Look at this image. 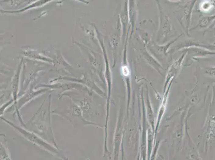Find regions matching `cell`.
<instances>
[{
  "instance_id": "6da1fadb",
  "label": "cell",
  "mask_w": 215,
  "mask_h": 160,
  "mask_svg": "<svg viewBox=\"0 0 215 160\" xmlns=\"http://www.w3.org/2000/svg\"><path fill=\"white\" fill-rule=\"evenodd\" d=\"M5 121L9 124L11 127H13L15 130L16 131L19 133L21 136L26 139L27 141L32 143L33 144L37 145L40 148L48 151L53 155L56 156L60 159L62 160H69L64 151H61L59 148H57L50 143H48V141L42 138L38 134L31 131L30 130H27L24 128L16 126L9 121L5 120Z\"/></svg>"
},
{
  "instance_id": "7a4b0ae2",
  "label": "cell",
  "mask_w": 215,
  "mask_h": 160,
  "mask_svg": "<svg viewBox=\"0 0 215 160\" xmlns=\"http://www.w3.org/2000/svg\"><path fill=\"white\" fill-rule=\"evenodd\" d=\"M0 147V160H12L10 157V154L7 145L1 142Z\"/></svg>"
}]
</instances>
